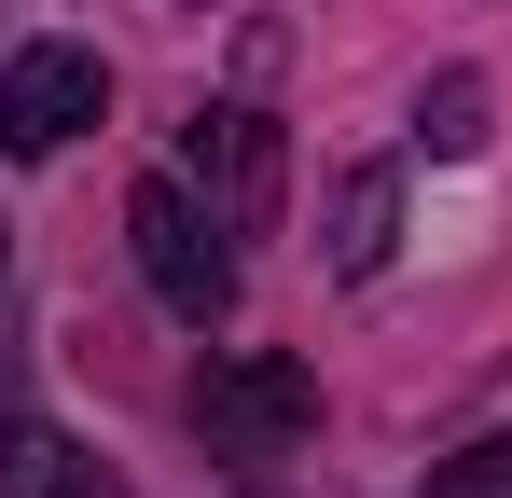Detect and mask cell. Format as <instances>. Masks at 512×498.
Segmentation results:
<instances>
[{
	"label": "cell",
	"instance_id": "1",
	"mask_svg": "<svg viewBox=\"0 0 512 498\" xmlns=\"http://www.w3.org/2000/svg\"><path fill=\"white\" fill-rule=\"evenodd\" d=\"M125 249H139V277H153V305H167V319H236V249H222V222H208V194H194V180H139V194H125Z\"/></svg>",
	"mask_w": 512,
	"mask_h": 498
},
{
	"label": "cell",
	"instance_id": "2",
	"mask_svg": "<svg viewBox=\"0 0 512 498\" xmlns=\"http://www.w3.org/2000/svg\"><path fill=\"white\" fill-rule=\"evenodd\" d=\"M194 429H208V457H291L319 429V374L277 360V346H222L194 374Z\"/></svg>",
	"mask_w": 512,
	"mask_h": 498
},
{
	"label": "cell",
	"instance_id": "3",
	"mask_svg": "<svg viewBox=\"0 0 512 498\" xmlns=\"http://www.w3.org/2000/svg\"><path fill=\"white\" fill-rule=\"evenodd\" d=\"M180 180L208 194V222H222V236H277L291 153H277V125H263L250 97H222V111H194V125H180Z\"/></svg>",
	"mask_w": 512,
	"mask_h": 498
},
{
	"label": "cell",
	"instance_id": "4",
	"mask_svg": "<svg viewBox=\"0 0 512 498\" xmlns=\"http://www.w3.org/2000/svg\"><path fill=\"white\" fill-rule=\"evenodd\" d=\"M97 111H111V70H97L84 42H28V56L0 70V153H14V166H42L56 139H84Z\"/></svg>",
	"mask_w": 512,
	"mask_h": 498
},
{
	"label": "cell",
	"instance_id": "5",
	"mask_svg": "<svg viewBox=\"0 0 512 498\" xmlns=\"http://www.w3.org/2000/svg\"><path fill=\"white\" fill-rule=\"evenodd\" d=\"M0 498H125L111 471H97L70 429H42V415H14L0 429Z\"/></svg>",
	"mask_w": 512,
	"mask_h": 498
},
{
	"label": "cell",
	"instance_id": "6",
	"mask_svg": "<svg viewBox=\"0 0 512 498\" xmlns=\"http://www.w3.org/2000/svg\"><path fill=\"white\" fill-rule=\"evenodd\" d=\"M388 236H402V180H388V166H360V180L333 194V263H346V277H374Z\"/></svg>",
	"mask_w": 512,
	"mask_h": 498
},
{
	"label": "cell",
	"instance_id": "7",
	"mask_svg": "<svg viewBox=\"0 0 512 498\" xmlns=\"http://www.w3.org/2000/svg\"><path fill=\"white\" fill-rule=\"evenodd\" d=\"M416 139H429V153H485V83L443 70V83H429V111H416Z\"/></svg>",
	"mask_w": 512,
	"mask_h": 498
},
{
	"label": "cell",
	"instance_id": "8",
	"mask_svg": "<svg viewBox=\"0 0 512 498\" xmlns=\"http://www.w3.org/2000/svg\"><path fill=\"white\" fill-rule=\"evenodd\" d=\"M429 498H512V429H485V443H457V457L429 471Z\"/></svg>",
	"mask_w": 512,
	"mask_h": 498
}]
</instances>
